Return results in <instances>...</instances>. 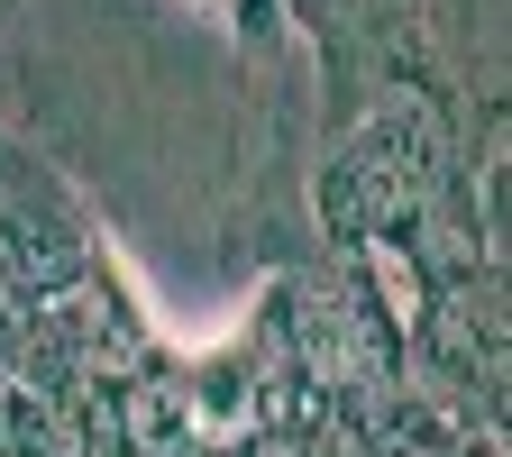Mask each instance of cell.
<instances>
[{"label":"cell","instance_id":"1","mask_svg":"<svg viewBox=\"0 0 512 457\" xmlns=\"http://www.w3.org/2000/svg\"><path fill=\"white\" fill-rule=\"evenodd\" d=\"M448 457H494V448L485 439H448Z\"/></svg>","mask_w":512,"mask_h":457}]
</instances>
